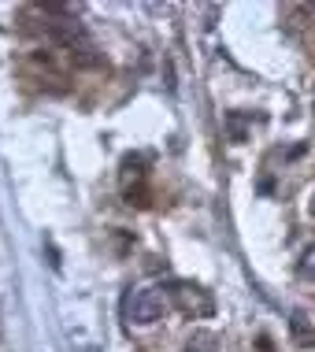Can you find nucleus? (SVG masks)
Segmentation results:
<instances>
[{"label":"nucleus","instance_id":"obj_1","mask_svg":"<svg viewBox=\"0 0 315 352\" xmlns=\"http://www.w3.org/2000/svg\"><path fill=\"white\" fill-rule=\"evenodd\" d=\"M171 300L178 304V308L186 311V316H212L215 311V304H212V297H208L200 285H189V282H175L171 285Z\"/></svg>","mask_w":315,"mask_h":352},{"label":"nucleus","instance_id":"obj_3","mask_svg":"<svg viewBox=\"0 0 315 352\" xmlns=\"http://www.w3.org/2000/svg\"><path fill=\"white\" fill-rule=\"evenodd\" d=\"M290 338H293V345H297V349H315V327L301 316V311H297V316H290Z\"/></svg>","mask_w":315,"mask_h":352},{"label":"nucleus","instance_id":"obj_6","mask_svg":"<svg viewBox=\"0 0 315 352\" xmlns=\"http://www.w3.org/2000/svg\"><path fill=\"white\" fill-rule=\"evenodd\" d=\"M122 178H127V182H130V178H138V182H141V178H145V160H141V156H127V160H122Z\"/></svg>","mask_w":315,"mask_h":352},{"label":"nucleus","instance_id":"obj_7","mask_svg":"<svg viewBox=\"0 0 315 352\" xmlns=\"http://www.w3.org/2000/svg\"><path fill=\"white\" fill-rule=\"evenodd\" d=\"M297 271L304 274V278H315V241H312L308 249L301 252V263H297Z\"/></svg>","mask_w":315,"mask_h":352},{"label":"nucleus","instance_id":"obj_9","mask_svg":"<svg viewBox=\"0 0 315 352\" xmlns=\"http://www.w3.org/2000/svg\"><path fill=\"white\" fill-rule=\"evenodd\" d=\"M308 212H312V219H315V197H312V204H308Z\"/></svg>","mask_w":315,"mask_h":352},{"label":"nucleus","instance_id":"obj_5","mask_svg":"<svg viewBox=\"0 0 315 352\" xmlns=\"http://www.w3.org/2000/svg\"><path fill=\"white\" fill-rule=\"evenodd\" d=\"M226 130H230L234 141H245L249 138V119H245L241 111H230V116H226Z\"/></svg>","mask_w":315,"mask_h":352},{"label":"nucleus","instance_id":"obj_2","mask_svg":"<svg viewBox=\"0 0 315 352\" xmlns=\"http://www.w3.org/2000/svg\"><path fill=\"white\" fill-rule=\"evenodd\" d=\"M164 316V289H138L130 297V319L138 327H152Z\"/></svg>","mask_w":315,"mask_h":352},{"label":"nucleus","instance_id":"obj_8","mask_svg":"<svg viewBox=\"0 0 315 352\" xmlns=\"http://www.w3.org/2000/svg\"><path fill=\"white\" fill-rule=\"evenodd\" d=\"M71 56H74V63H78V67H100V63H104L100 56H93V49H74Z\"/></svg>","mask_w":315,"mask_h":352},{"label":"nucleus","instance_id":"obj_4","mask_svg":"<svg viewBox=\"0 0 315 352\" xmlns=\"http://www.w3.org/2000/svg\"><path fill=\"white\" fill-rule=\"evenodd\" d=\"M182 352H219V334L215 330H193V334L186 338V349Z\"/></svg>","mask_w":315,"mask_h":352}]
</instances>
